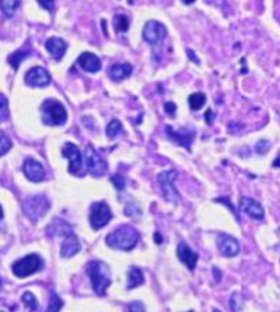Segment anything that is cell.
I'll use <instances>...</instances> for the list:
<instances>
[{
  "instance_id": "7a4b0ae2",
  "label": "cell",
  "mask_w": 280,
  "mask_h": 312,
  "mask_svg": "<svg viewBox=\"0 0 280 312\" xmlns=\"http://www.w3.org/2000/svg\"><path fill=\"white\" fill-rule=\"evenodd\" d=\"M105 242L114 249L130 251L139 242V232L130 225H122L115 231H112L107 237Z\"/></svg>"
},
{
  "instance_id": "f546056e",
  "label": "cell",
  "mask_w": 280,
  "mask_h": 312,
  "mask_svg": "<svg viewBox=\"0 0 280 312\" xmlns=\"http://www.w3.org/2000/svg\"><path fill=\"white\" fill-rule=\"evenodd\" d=\"M11 149V140L9 138H7V134L6 133H0V155L3 157L9 150Z\"/></svg>"
},
{
  "instance_id": "8992f818",
  "label": "cell",
  "mask_w": 280,
  "mask_h": 312,
  "mask_svg": "<svg viewBox=\"0 0 280 312\" xmlns=\"http://www.w3.org/2000/svg\"><path fill=\"white\" fill-rule=\"evenodd\" d=\"M178 177V172L175 169H170V171H164L161 174H158L157 182L161 188L164 199L167 202H173V203H178L179 194L174 188V182Z\"/></svg>"
},
{
  "instance_id": "603a6c76",
  "label": "cell",
  "mask_w": 280,
  "mask_h": 312,
  "mask_svg": "<svg viewBox=\"0 0 280 312\" xmlns=\"http://www.w3.org/2000/svg\"><path fill=\"white\" fill-rule=\"evenodd\" d=\"M144 283V276L139 267H130L127 273V288H135V287L142 286Z\"/></svg>"
},
{
  "instance_id": "2e32d148",
  "label": "cell",
  "mask_w": 280,
  "mask_h": 312,
  "mask_svg": "<svg viewBox=\"0 0 280 312\" xmlns=\"http://www.w3.org/2000/svg\"><path fill=\"white\" fill-rule=\"evenodd\" d=\"M177 255H178L179 261L186 265L189 270L192 271L196 266V262H198L199 255L196 252H194L189 245L185 242V241H181L178 244V248H177Z\"/></svg>"
},
{
  "instance_id": "d4e9b609",
  "label": "cell",
  "mask_w": 280,
  "mask_h": 312,
  "mask_svg": "<svg viewBox=\"0 0 280 312\" xmlns=\"http://www.w3.org/2000/svg\"><path fill=\"white\" fill-rule=\"evenodd\" d=\"M2 3V13L5 17H11L17 10V7L21 5V0H0Z\"/></svg>"
},
{
  "instance_id": "ab89813d",
  "label": "cell",
  "mask_w": 280,
  "mask_h": 312,
  "mask_svg": "<svg viewBox=\"0 0 280 312\" xmlns=\"http://www.w3.org/2000/svg\"><path fill=\"white\" fill-rule=\"evenodd\" d=\"M213 312H220L219 309H213Z\"/></svg>"
},
{
  "instance_id": "4dcf8cb0",
  "label": "cell",
  "mask_w": 280,
  "mask_h": 312,
  "mask_svg": "<svg viewBox=\"0 0 280 312\" xmlns=\"http://www.w3.org/2000/svg\"><path fill=\"white\" fill-rule=\"evenodd\" d=\"M111 182L115 185V188H117L119 192H121V190H123V188H125V178H123V175H121V174L112 175Z\"/></svg>"
},
{
  "instance_id": "8fae6325",
  "label": "cell",
  "mask_w": 280,
  "mask_h": 312,
  "mask_svg": "<svg viewBox=\"0 0 280 312\" xmlns=\"http://www.w3.org/2000/svg\"><path fill=\"white\" fill-rule=\"evenodd\" d=\"M26 83L30 87L42 88L51 83V74L41 66H35L26 73Z\"/></svg>"
},
{
  "instance_id": "60d3db41",
  "label": "cell",
  "mask_w": 280,
  "mask_h": 312,
  "mask_svg": "<svg viewBox=\"0 0 280 312\" xmlns=\"http://www.w3.org/2000/svg\"><path fill=\"white\" fill-rule=\"evenodd\" d=\"M189 312H194V311H189Z\"/></svg>"
},
{
  "instance_id": "f35d334b",
  "label": "cell",
  "mask_w": 280,
  "mask_h": 312,
  "mask_svg": "<svg viewBox=\"0 0 280 312\" xmlns=\"http://www.w3.org/2000/svg\"><path fill=\"white\" fill-rule=\"evenodd\" d=\"M273 165H275V167H276V165H280V159H277V160H276V161H275V164H273Z\"/></svg>"
},
{
  "instance_id": "d6986e66",
  "label": "cell",
  "mask_w": 280,
  "mask_h": 312,
  "mask_svg": "<svg viewBox=\"0 0 280 312\" xmlns=\"http://www.w3.org/2000/svg\"><path fill=\"white\" fill-rule=\"evenodd\" d=\"M80 249H82V246H80L79 238L74 232H70L69 236L65 237V241L62 244L61 256L62 258H71V256L76 255Z\"/></svg>"
},
{
  "instance_id": "e0dca14e",
  "label": "cell",
  "mask_w": 280,
  "mask_h": 312,
  "mask_svg": "<svg viewBox=\"0 0 280 312\" xmlns=\"http://www.w3.org/2000/svg\"><path fill=\"white\" fill-rule=\"evenodd\" d=\"M77 65L82 67L84 72L97 73L101 69V61L91 52H83L77 59Z\"/></svg>"
},
{
  "instance_id": "83f0119b",
  "label": "cell",
  "mask_w": 280,
  "mask_h": 312,
  "mask_svg": "<svg viewBox=\"0 0 280 312\" xmlns=\"http://www.w3.org/2000/svg\"><path fill=\"white\" fill-rule=\"evenodd\" d=\"M21 300H23L24 305H26V307L28 308L31 312H35L36 309H38V301H36V298L34 297V294H32V292L26 291L24 294H23Z\"/></svg>"
},
{
  "instance_id": "277c9868",
  "label": "cell",
  "mask_w": 280,
  "mask_h": 312,
  "mask_svg": "<svg viewBox=\"0 0 280 312\" xmlns=\"http://www.w3.org/2000/svg\"><path fill=\"white\" fill-rule=\"evenodd\" d=\"M42 121L49 126H61L67 121V112L65 105L58 100H45L41 105Z\"/></svg>"
},
{
  "instance_id": "8d00e7d4",
  "label": "cell",
  "mask_w": 280,
  "mask_h": 312,
  "mask_svg": "<svg viewBox=\"0 0 280 312\" xmlns=\"http://www.w3.org/2000/svg\"><path fill=\"white\" fill-rule=\"evenodd\" d=\"M154 241H156L157 244H161V242H163V238H161V236H160L158 232H156V234H154Z\"/></svg>"
},
{
  "instance_id": "4316f807",
  "label": "cell",
  "mask_w": 280,
  "mask_h": 312,
  "mask_svg": "<svg viewBox=\"0 0 280 312\" xmlns=\"http://www.w3.org/2000/svg\"><path fill=\"white\" fill-rule=\"evenodd\" d=\"M114 26H115L118 32H126V31L129 30V20H127L126 15H115V17H114Z\"/></svg>"
},
{
  "instance_id": "cb8c5ba5",
  "label": "cell",
  "mask_w": 280,
  "mask_h": 312,
  "mask_svg": "<svg viewBox=\"0 0 280 312\" xmlns=\"http://www.w3.org/2000/svg\"><path fill=\"white\" fill-rule=\"evenodd\" d=\"M188 103L191 109L198 111V109H200L206 104V95H204L203 92H194V94L189 95Z\"/></svg>"
},
{
  "instance_id": "9a60e30c",
  "label": "cell",
  "mask_w": 280,
  "mask_h": 312,
  "mask_svg": "<svg viewBox=\"0 0 280 312\" xmlns=\"http://www.w3.org/2000/svg\"><path fill=\"white\" fill-rule=\"evenodd\" d=\"M23 171L27 178L32 182H41L45 179V168L41 163L34 159H27L23 165Z\"/></svg>"
},
{
  "instance_id": "9c48e42d",
  "label": "cell",
  "mask_w": 280,
  "mask_h": 312,
  "mask_svg": "<svg viewBox=\"0 0 280 312\" xmlns=\"http://www.w3.org/2000/svg\"><path fill=\"white\" fill-rule=\"evenodd\" d=\"M167 34V28L160 21H147L144 28H143V40L152 46L160 45L165 40Z\"/></svg>"
},
{
  "instance_id": "5bb4252c",
  "label": "cell",
  "mask_w": 280,
  "mask_h": 312,
  "mask_svg": "<svg viewBox=\"0 0 280 312\" xmlns=\"http://www.w3.org/2000/svg\"><path fill=\"white\" fill-rule=\"evenodd\" d=\"M167 136L170 139H173L175 143H178L179 146H182L186 150H191V143L194 142L195 133L192 130H189L186 128L179 129V130H174L173 126H167L165 128Z\"/></svg>"
},
{
  "instance_id": "5b68a950",
  "label": "cell",
  "mask_w": 280,
  "mask_h": 312,
  "mask_svg": "<svg viewBox=\"0 0 280 312\" xmlns=\"http://www.w3.org/2000/svg\"><path fill=\"white\" fill-rule=\"evenodd\" d=\"M41 266H42L41 258L38 255L31 254V255L24 256L23 259H18L17 262H14L13 266H11V270H13V273H14L17 277L24 279V277H28L31 276V275L36 273V271L41 269Z\"/></svg>"
},
{
  "instance_id": "3957f363",
  "label": "cell",
  "mask_w": 280,
  "mask_h": 312,
  "mask_svg": "<svg viewBox=\"0 0 280 312\" xmlns=\"http://www.w3.org/2000/svg\"><path fill=\"white\" fill-rule=\"evenodd\" d=\"M51 207V203L46 196L44 194H35V196H28L23 200L21 209L23 213L27 216V219L32 223H38L42 217L48 213Z\"/></svg>"
},
{
  "instance_id": "1f68e13d",
  "label": "cell",
  "mask_w": 280,
  "mask_h": 312,
  "mask_svg": "<svg viewBox=\"0 0 280 312\" xmlns=\"http://www.w3.org/2000/svg\"><path fill=\"white\" fill-rule=\"evenodd\" d=\"M2 109H0V121L5 122L6 119L9 118V104H7V100H6L5 95H2Z\"/></svg>"
},
{
  "instance_id": "ac0fdd59",
  "label": "cell",
  "mask_w": 280,
  "mask_h": 312,
  "mask_svg": "<svg viewBox=\"0 0 280 312\" xmlns=\"http://www.w3.org/2000/svg\"><path fill=\"white\" fill-rule=\"evenodd\" d=\"M45 48L46 51L51 53L55 61H61L63 55L66 53L67 49V44L62 38H58V36H51L48 41L45 42Z\"/></svg>"
},
{
  "instance_id": "6da1fadb",
  "label": "cell",
  "mask_w": 280,
  "mask_h": 312,
  "mask_svg": "<svg viewBox=\"0 0 280 312\" xmlns=\"http://www.w3.org/2000/svg\"><path fill=\"white\" fill-rule=\"evenodd\" d=\"M87 275L90 277L92 284V290L97 296L104 297L107 288L111 286L112 276L109 267L101 261H91L87 265Z\"/></svg>"
},
{
  "instance_id": "e575fe53",
  "label": "cell",
  "mask_w": 280,
  "mask_h": 312,
  "mask_svg": "<svg viewBox=\"0 0 280 312\" xmlns=\"http://www.w3.org/2000/svg\"><path fill=\"white\" fill-rule=\"evenodd\" d=\"M164 111L167 112V115L170 118H175V112H177V105L171 101L164 104Z\"/></svg>"
},
{
  "instance_id": "ba28073f",
  "label": "cell",
  "mask_w": 280,
  "mask_h": 312,
  "mask_svg": "<svg viewBox=\"0 0 280 312\" xmlns=\"http://www.w3.org/2000/svg\"><path fill=\"white\" fill-rule=\"evenodd\" d=\"M84 161H86L87 169L92 177H102L107 172V163L102 159L101 155L96 151L92 146H87L84 151Z\"/></svg>"
},
{
  "instance_id": "52a82bcc",
  "label": "cell",
  "mask_w": 280,
  "mask_h": 312,
  "mask_svg": "<svg viewBox=\"0 0 280 312\" xmlns=\"http://www.w3.org/2000/svg\"><path fill=\"white\" fill-rule=\"evenodd\" d=\"M112 219V211L105 202H96L90 207L88 220L94 230H100L109 223Z\"/></svg>"
},
{
  "instance_id": "44dd1931",
  "label": "cell",
  "mask_w": 280,
  "mask_h": 312,
  "mask_svg": "<svg viewBox=\"0 0 280 312\" xmlns=\"http://www.w3.org/2000/svg\"><path fill=\"white\" fill-rule=\"evenodd\" d=\"M46 232H48L49 236H65L66 237V236H69L70 232H73V231H71V227L69 225V223L61 220V219H56V220L52 221L51 225L48 227Z\"/></svg>"
},
{
  "instance_id": "d6a6232c",
  "label": "cell",
  "mask_w": 280,
  "mask_h": 312,
  "mask_svg": "<svg viewBox=\"0 0 280 312\" xmlns=\"http://www.w3.org/2000/svg\"><path fill=\"white\" fill-rule=\"evenodd\" d=\"M270 149V143L268 140H259L255 146V151L258 154H265Z\"/></svg>"
},
{
  "instance_id": "f1b7e54d",
  "label": "cell",
  "mask_w": 280,
  "mask_h": 312,
  "mask_svg": "<svg viewBox=\"0 0 280 312\" xmlns=\"http://www.w3.org/2000/svg\"><path fill=\"white\" fill-rule=\"evenodd\" d=\"M63 307V301L56 292H51V298H49V305L46 308L45 312H59L61 308Z\"/></svg>"
},
{
  "instance_id": "7402d4cb",
  "label": "cell",
  "mask_w": 280,
  "mask_h": 312,
  "mask_svg": "<svg viewBox=\"0 0 280 312\" xmlns=\"http://www.w3.org/2000/svg\"><path fill=\"white\" fill-rule=\"evenodd\" d=\"M31 53H32V51H31L30 46H24V48H21V49H18V51L13 52V53H10V56H9V63L11 65V67L14 69V70H18V67H20L21 62L26 61L27 57L30 56Z\"/></svg>"
},
{
  "instance_id": "4fadbf2b",
  "label": "cell",
  "mask_w": 280,
  "mask_h": 312,
  "mask_svg": "<svg viewBox=\"0 0 280 312\" xmlns=\"http://www.w3.org/2000/svg\"><path fill=\"white\" fill-rule=\"evenodd\" d=\"M216 244L220 254L226 258H233L239 254V242L229 234H220L216 240Z\"/></svg>"
},
{
  "instance_id": "836d02e7",
  "label": "cell",
  "mask_w": 280,
  "mask_h": 312,
  "mask_svg": "<svg viewBox=\"0 0 280 312\" xmlns=\"http://www.w3.org/2000/svg\"><path fill=\"white\" fill-rule=\"evenodd\" d=\"M38 5L41 6L42 9H45L49 13H53L55 11V0H36Z\"/></svg>"
},
{
  "instance_id": "d590c367",
  "label": "cell",
  "mask_w": 280,
  "mask_h": 312,
  "mask_svg": "<svg viewBox=\"0 0 280 312\" xmlns=\"http://www.w3.org/2000/svg\"><path fill=\"white\" fill-rule=\"evenodd\" d=\"M127 311L129 312H144V305L140 301H133L127 305Z\"/></svg>"
},
{
  "instance_id": "7c38bea8",
  "label": "cell",
  "mask_w": 280,
  "mask_h": 312,
  "mask_svg": "<svg viewBox=\"0 0 280 312\" xmlns=\"http://www.w3.org/2000/svg\"><path fill=\"white\" fill-rule=\"evenodd\" d=\"M239 209L242 213H245L247 216H250L251 219H254L256 221L264 220L265 217V210L262 207L259 202H256L252 198H241L239 200Z\"/></svg>"
},
{
  "instance_id": "484cf974",
  "label": "cell",
  "mask_w": 280,
  "mask_h": 312,
  "mask_svg": "<svg viewBox=\"0 0 280 312\" xmlns=\"http://www.w3.org/2000/svg\"><path fill=\"white\" fill-rule=\"evenodd\" d=\"M122 130H123L122 123L119 122V121H117V119H112L107 126V136L109 139H115L118 134L122 132Z\"/></svg>"
},
{
  "instance_id": "74e56055",
  "label": "cell",
  "mask_w": 280,
  "mask_h": 312,
  "mask_svg": "<svg viewBox=\"0 0 280 312\" xmlns=\"http://www.w3.org/2000/svg\"><path fill=\"white\" fill-rule=\"evenodd\" d=\"M182 2H183V3H185V5H192L195 0H182Z\"/></svg>"
},
{
  "instance_id": "30bf717a",
  "label": "cell",
  "mask_w": 280,
  "mask_h": 312,
  "mask_svg": "<svg viewBox=\"0 0 280 312\" xmlns=\"http://www.w3.org/2000/svg\"><path fill=\"white\" fill-rule=\"evenodd\" d=\"M62 154L65 159L69 160V172L73 175L82 174L83 157L76 144L66 143L62 149Z\"/></svg>"
},
{
  "instance_id": "ffe728a7",
  "label": "cell",
  "mask_w": 280,
  "mask_h": 312,
  "mask_svg": "<svg viewBox=\"0 0 280 312\" xmlns=\"http://www.w3.org/2000/svg\"><path fill=\"white\" fill-rule=\"evenodd\" d=\"M133 72V67L130 63H117L112 65L108 70V74L111 77V80L114 82H122L125 79L130 76Z\"/></svg>"
}]
</instances>
